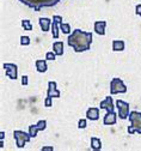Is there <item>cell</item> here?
Segmentation results:
<instances>
[{"label": "cell", "mask_w": 141, "mask_h": 151, "mask_svg": "<svg viewBox=\"0 0 141 151\" xmlns=\"http://www.w3.org/2000/svg\"><path fill=\"white\" fill-rule=\"evenodd\" d=\"M103 124L104 125H115L116 124V114H115V111H108L105 116H104V120H103Z\"/></svg>", "instance_id": "4fadbf2b"}, {"label": "cell", "mask_w": 141, "mask_h": 151, "mask_svg": "<svg viewBox=\"0 0 141 151\" xmlns=\"http://www.w3.org/2000/svg\"><path fill=\"white\" fill-rule=\"evenodd\" d=\"M91 147L93 150H97V151L102 149V142H100V139L97 138V137L91 138Z\"/></svg>", "instance_id": "ac0fdd59"}, {"label": "cell", "mask_w": 141, "mask_h": 151, "mask_svg": "<svg viewBox=\"0 0 141 151\" xmlns=\"http://www.w3.org/2000/svg\"><path fill=\"white\" fill-rule=\"evenodd\" d=\"M125 48H126V45L123 41H121V40L112 41V50L114 52H122V50H125Z\"/></svg>", "instance_id": "2e32d148"}, {"label": "cell", "mask_w": 141, "mask_h": 151, "mask_svg": "<svg viewBox=\"0 0 141 151\" xmlns=\"http://www.w3.org/2000/svg\"><path fill=\"white\" fill-rule=\"evenodd\" d=\"M3 67L5 70L6 77H9L12 81L17 79V77H18V66L16 64H4Z\"/></svg>", "instance_id": "52a82bcc"}, {"label": "cell", "mask_w": 141, "mask_h": 151, "mask_svg": "<svg viewBox=\"0 0 141 151\" xmlns=\"http://www.w3.org/2000/svg\"><path fill=\"white\" fill-rule=\"evenodd\" d=\"M105 28H107V22L105 21H97L94 22V31L98 35H105Z\"/></svg>", "instance_id": "8fae6325"}, {"label": "cell", "mask_w": 141, "mask_h": 151, "mask_svg": "<svg viewBox=\"0 0 141 151\" xmlns=\"http://www.w3.org/2000/svg\"><path fill=\"white\" fill-rule=\"evenodd\" d=\"M23 5L35 10V11H39L43 7H53L55 6L60 0H19Z\"/></svg>", "instance_id": "7a4b0ae2"}, {"label": "cell", "mask_w": 141, "mask_h": 151, "mask_svg": "<svg viewBox=\"0 0 141 151\" xmlns=\"http://www.w3.org/2000/svg\"><path fill=\"white\" fill-rule=\"evenodd\" d=\"M22 28L28 30V31H31L32 30V25H31V22L29 19H23L22 21Z\"/></svg>", "instance_id": "ffe728a7"}, {"label": "cell", "mask_w": 141, "mask_h": 151, "mask_svg": "<svg viewBox=\"0 0 141 151\" xmlns=\"http://www.w3.org/2000/svg\"><path fill=\"white\" fill-rule=\"evenodd\" d=\"M86 118L89 120H93V121L98 120L99 119V109L98 108H94V107L89 108L87 111H86Z\"/></svg>", "instance_id": "7c38bea8"}, {"label": "cell", "mask_w": 141, "mask_h": 151, "mask_svg": "<svg viewBox=\"0 0 141 151\" xmlns=\"http://www.w3.org/2000/svg\"><path fill=\"white\" fill-rule=\"evenodd\" d=\"M52 23H53V22H50L49 18H43V17L39 18V27H41V30L44 31V32H47V31L49 30Z\"/></svg>", "instance_id": "5bb4252c"}, {"label": "cell", "mask_w": 141, "mask_h": 151, "mask_svg": "<svg viewBox=\"0 0 141 151\" xmlns=\"http://www.w3.org/2000/svg\"><path fill=\"white\" fill-rule=\"evenodd\" d=\"M61 93L56 89V83L55 82H49L48 83V90H47V99H53V97H60Z\"/></svg>", "instance_id": "9c48e42d"}, {"label": "cell", "mask_w": 141, "mask_h": 151, "mask_svg": "<svg viewBox=\"0 0 141 151\" xmlns=\"http://www.w3.org/2000/svg\"><path fill=\"white\" fill-rule=\"evenodd\" d=\"M13 137H14L16 144H17V146L19 149L24 147V145L26 143H29L30 139H31V136L29 134V132L26 133V132H24V131H14L13 132Z\"/></svg>", "instance_id": "5b68a950"}, {"label": "cell", "mask_w": 141, "mask_h": 151, "mask_svg": "<svg viewBox=\"0 0 141 151\" xmlns=\"http://www.w3.org/2000/svg\"><path fill=\"white\" fill-rule=\"evenodd\" d=\"M36 125H37L38 131H44V129L47 128V121H46V120H39Z\"/></svg>", "instance_id": "7402d4cb"}, {"label": "cell", "mask_w": 141, "mask_h": 151, "mask_svg": "<svg viewBox=\"0 0 141 151\" xmlns=\"http://www.w3.org/2000/svg\"><path fill=\"white\" fill-rule=\"evenodd\" d=\"M21 45L22 46H29L30 45V37L29 36H22L21 37Z\"/></svg>", "instance_id": "603a6c76"}, {"label": "cell", "mask_w": 141, "mask_h": 151, "mask_svg": "<svg viewBox=\"0 0 141 151\" xmlns=\"http://www.w3.org/2000/svg\"><path fill=\"white\" fill-rule=\"evenodd\" d=\"M135 13L141 17V5H136V7H135Z\"/></svg>", "instance_id": "484cf974"}, {"label": "cell", "mask_w": 141, "mask_h": 151, "mask_svg": "<svg viewBox=\"0 0 141 151\" xmlns=\"http://www.w3.org/2000/svg\"><path fill=\"white\" fill-rule=\"evenodd\" d=\"M116 107L118 108V116L121 119H127L130 114V110H129V103L125 102V101H121L118 100L116 102Z\"/></svg>", "instance_id": "8992f818"}, {"label": "cell", "mask_w": 141, "mask_h": 151, "mask_svg": "<svg viewBox=\"0 0 141 151\" xmlns=\"http://www.w3.org/2000/svg\"><path fill=\"white\" fill-rule=\"evenodd\" d=\"M55 58H56V54H55L54 52H48L47 55H46V60H52V61H54Z\"/></svg>", "instance_id": "cb8c5ba5"}, {"label": "cell", "mask_w": 141, "mask_h": 151, "mask_svg": "<svg viewBox=\"0 0 141 151\" xmlns=\"http://www.w3.org/2000/svg\"><path fill=\"white\" fill-rule=\"evenodd\" d=\"M93 40L92 32H86L80 29H75L68 36V46L73 47L75 53H82L90 49L91 43Z\"/></svg>", "instance_id": "6da1fadb"}, {"label": "cell", "mask_w": 141, "mask_h": 151, "mask_svg": "<svg viewBox=\"0 0 141 151\" xmlns=\"http://www.w3.org/2000/svg\"><path fill=\"white\" fill-rule=\"evenodd\" d=\"M100 108L107 109V111H114V103H112V97L111 96H107L104 101L100 102L99 104Z\"/></svg>", "instance_id": "30bf717a"}, {"label": "cell", "mask_w": 141, "mask_h": 151, "mask_svg": "<svg viewBox=\"0 0 141 151\" xmlns=\"http://www.w3.org/2000/svg\"><path fill=\"white\" fill-rule=\"evenodd\" d=\"M22 85H28V76H23L22 77Z\"/></svg>", "instance_id": "4316f807"}, {"label": "cell", "mask_w": 141, "mask_h": 151, "mask_svg": "<svg viewBox=\"0 0 141 151\" xmlns=\"http://www.w3.org/2000/svg\"><path fill=\"white\" fill-rule=\"evenodd\" d=\"M37 132H38L37 125H30V126H29V134L31 136V138L37 137Z\"/></svg>", "instance_id": "d6986e66"}, {"label": "cell", "mask_w": 141, "mask_h": 151, "mask_svg": "<svg viewBox=\"0 0 141 151\" xmlns=\"http://www.w3.org/2000/svg\"><path fill=\"white\" fill-rule=\"evenodd\" d=\"M128 119L130 120V126L128 127V133L129 134H133V133L141 134V113L133 110V111H130Z\"/></svg>", "instance_id": "3957f363"}, {"label": "cell", "mask_w": 141, "mask_h": 151, "mask_svg": "<svg viewBox=\"0 0 141 151\" xmlns=\"http://www.w3.org/2000/svg\"><path fill=\"white\" fill-rule=\"evenodd\" d=\"M60 29L64 34H69L71 32V25L69 24H64V22L60 24Z\"/></svg>", "instance_id": "44dd1931"}, {"label": "cell", "mask_w": 141, "mask_h": 151, "mask_svg": "<svg viewBox=\"0 0 141 151\" xmlns=\"http://www.w3.org/2000/svg\"><path fill=\"white\" fill-rule=\"evenodd\" d=\"M127 92V86L120 78H114L111 79L110 83V93L111 95H117V93H126Z\"/></svg>", "instance_id": "277c9868"}, {"label": "cell", "mask_w": 141, "mask_h": 151, "mask_svg": "<svg viewBox=\"0 0 141 151\" xmlns=\"http://www.w3.org/2000/svg\"><path fill=\"white\" fill-rule=\"evenodd\" d=\"M86 126H87V122H86V120L85 119H80L79 121H78V127L79 128H86Z\"/></svg>", "instance_id": "d4e9b609"}, {"label": "cell", "mask_w": 141, "mask_h": 151, "mask_svg": "<svg viewBox=\"0 0 141 151\" xmlns=\"http://www.w3.org/2000/svg\"><path fill=\"white\" fill-rule=\"evenodd\" d=\"M53 50H54V53H55L56 55H59V56L64 55V42H61V41L54 42V45H53Z\"/></svg>", "instance_id": "9a60e30c"}, {"label": "cell", "mask_w": 141, "mask_h": 151, "mask_svg": "<svg viewBox=\"0 0 141 151\" xmlns=\"http://www.w3.org/2000/svg\"><path fill=\"white\" fill-rule=\"evenodd\" d=\"M62 23V17L61 16H54L53 17V23H52V34L54 39L59 37V27Z\"/></svg>", "instance_id": "ba28073f"}, {"label": "cell", "mask_w": 141, "mask_h": 151, "mask_svg": "<svg viewBox=\"0 0 141 151\" xmlns=\"http://www.w3.org/2000/svg\"><path fill=\"white\" fill-rule=\"evenodd\" d=\"M41 150H42V151H53L54 147H53V146H43Z\"/></svg>", "instance_id": "83f0119b"}, {"label": "cell", "mask_w": 141, "mask_h": 151, "mask_svg": "<svg viewBox=\"0 0 141 151\" xmlns=\"http://www.w3.org/2000/svg\"><path fill=\"white\" fill-rule=\"evenodd\" d=\"M35 64H36V68H37V71L39 73H44L47 71V68H48L46 60H36Z\"/></svg>", "instance_id": "e0dca14e"}]
</instances>
